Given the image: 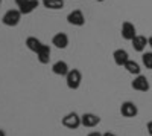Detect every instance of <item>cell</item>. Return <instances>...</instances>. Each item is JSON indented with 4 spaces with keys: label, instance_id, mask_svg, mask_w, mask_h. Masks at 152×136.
I'll return each instance as SVG.
<instances>
[{
    "label": "cell",
    "instance_id": "obj_9",
    "mask_svg": "<svg viewBox=\"0 0 152 136\" xmlns=\"http://www.w3.org/2000/svg\"><path fill=\"white\" fill-rule=\"evenodd\" d=\"M113 60L114 63H116V66L122 67L126 64V61L129 60V54L125 51V49H116V51L113 52Z\"/></svg>",
    "mask_w": 152,
    "mask_h": 136
},
{
    "label": "cell",
    "instance_id": "obj_20",
    "mask_svg": "<svg viewBox=\"0 0 152 136\" xmlns=\"http://www.w3.org/2000/svg\"><path fill=\"white\" fill-rule=\"evenodd\" d=\"M26 2H28V0H15V3H17V6H18V8H20L21 5H24Z\"/></svg>",
    "mask_w": 152,
    "mask_h": 136
},
{
    "label": "cell",
    "instance_id": "obj_6",
    "mask_svg": "<svg viewBox=\"0 0 152 136\" xmlns=\"http://www.w3.org/2000/svg\"><path fill=\"white\" fill-rule=\"evenodd\" d=\"M120 34H122V37H123L125 40L132 41V40H134V37L137 35V29H135V26H134L131 21H123V23H122Z\"/></svg>",
    "mask_w": 152,
    "mask_h": 136
},
{
    "label": "cell",
    "instance_id": "obj_21",
    "mask_svg": "<svg viewBox=\"0 0 152 136\" xmlns=\"http://www.w3.org/2000/svg\"><path fill=\"white\" fill-rule=\"evenodd\" d=\"M87 136H102V133H99V132H91V133H88Z\"/></svg>",
    "mask_w": 152,
    "mask_h": 136
},
{
    "label": "cell",
    "instance_id": "obj_24",
    "mask_svg": "<svg viewBox=\"0 0 152 136\" xmlns=\"http://www.w3.org/2000/svg\"><path fill=\"white\" fill-rule=\"evenodd\" d=\"M0 136H6V132L3 129H0Z\"/></svg>",
    "mask_w": 152,
    "mask_h": 136
},
{
    "label": "cell",
    "instance_id": "obj_8",
    "mask_svg": "<svg viewBox=\"0 0 152 136\" xmlns=\"http://www.w3.org/2000/svg\"><path fill=\"white\" fill-rule=\"evenodd\" d=\"M81 122H82L84 127L93 129V127L99 126L100 116H97V115H94V113H84V115H81Z\"/></svg>",
    "mask_w": 152,
    "mask_h": 136
},
{
    "label": "cell",
    "instance_id": "obj_13",
    "mask_svg": "<svg viewBox=\"0 0 152 136\" xmlns=\"http://www.w3.org/2000/svg\"><path fill=\"white\" fill-rule=\"evenodd\" d=\"M131 43H132L134 51H137V52H143L145 49H146V46H149L148 44V38H146L145 35H135L134 40Z\"/></svg>",
    "mask_w": 152,
    "mask_h": 136
},
{
    "label": "cell",
    "instance_id": "obj_1",
    "mask_svg": "<svg viewBox=\"0 0 152 136\" xmlns=\"http://www.w3.org/2000/svg\"><path fill=\"white\" fill-rule=\"evenodd\" d=\"M82 83V73L78 69H70V72L66 75V84L70 90L79 89V86Z\"/></svg>",
    "mask_w": 152,
    "mask_h": 136
},
{
    "label": "cell",
    "instance_id": "obj_26",
    "mask_svg": "<svg viewBox=\"0 0 152 136\" xmlns=\"http://www.w3.org/2000/svg\"><path fill=\"white\" fill-rule=\"evenodd\" d=\"M0 3H2V0H0Z\"/></svg>",
    "mask_w": 152,
    "mask_h": 136
},
{
    "label": "cell",
    "instance_id": "obj_15",
    "mask_svg": "<svg viewBox=\"0 0 152 136\" xmlns=\"http://www.w3.org/2000/svg\"><path fill=\"white\" fill-rule=\"evenodd\" d=\"M125 69H126V72L128 73H131V75H140V72H142V67H140V64L137 63V61H134V60H128L126 61V64L123 66Z\"/></svg>",
    "mask_w": 152,
    "mask_h": 136
},
{
    "label": "cell",
    "instance_id": "obj_3",
    "mask_svg": "<svg viewBox=\"0 0 152 136\" xmlns=\"http://www.w3.org/2000/svg\"><path fill=\"white\" fill-rule=\"evenodd\" d=\"M61 124L64 126L66 129H70V130H76V129H79L82 126V122H81V116L76 113V112H70L67 115L62 116L61 119Z\"/></svg>",
    "mask_w": 152,
    "mask_h": 136
},
{
    "label": "cell",
    "instance_id": "obj_25",
    "mask_svg": "<svg viewBox=\"0 0 152 136\" xmlns=\"http://www.w3.org/2000/svg\"><path fill=\"white\" fill-rule=\"evenodd\" d=\"M97 2H105V0H97Z\"/></svg>",
    "mask_w": 152,
    "mask_h": 136
},
{
    "label": "cell",
    "instance_id": "obj_7",
    "mask_svg": "<svg viewBox=\"0 0 152 136\" xmlns=\"http://www.w3.org/2000/svg\"><path fill=\"white\" fill-rule=\"evenodd\" d=\"M67 21L70 24H73V26H84L85 24V17H84L81 9H75L67 16Z\"/></svg>",
    "mask_w": 152,
    "mask_h": 136
},
{
    "label": "cell",
    "instance_id": "obj_2",
    "mask_svg": "<svg viewBox=\"0 0 152 136\" xmlns=\"http://www.w3.org/2000/svg\"><path fill=\"white\" fill-rule=\"evenodd\" d=\"M21 16L23 14L20 12V9H9V11H6L3 14L2 23L5 24V26H9V28L17 26V24L20 23V20H21Z\"/></svg>",
    "mask_w": 152,
    "mask_h": 136
},
{
    "label": "cell",
    "instance_id": "obj_23",
    "mask_svg": "<svg viewBox=\"0 0 152 136\" xmlns=\"http://www.w3.org/2000/svg\"><path fill=\"white\" fill-rule=\"evenodd\" d=\"M148 44H149V46H151V49H152V35L148 38Z\"/></svg>",
    "mask_w": 152,
    "mask_h": 136
},
{
    "label": "cell",
    "instance_id": "obj_10",
    "mask_svg": "<svg viewBox=\"0 0 152 136\" xmlns=\"http://www.w3.org/2000/svg\"><path fill=\"white\" fill-rule=\"evenodd\" d=\"M50 54H52V51H50V46L49 44H41V47L37 51V58L38 61H40L41 64H47L50 61Z\"/></svg>",
    "mask_w": 152,
    "mask_h": 136
},
{
    "label": "cell",
    "instance_id": "obj_16",
    "mask_svg": "<svg viewBox=\"0 0 152 136\" xmlns=\"http://www.w3.org/2000/svg\"><path fill=\"white\" fill-rule=\"evenodd\" d=\"M24 44H26V47L29 49V51H32V52H35L37 54V51H38V49H40L41 47V41L40 40H38L37 38V37H28V38H26V41H24Z\"/></svg>",
    "mask_w": 152,
    "mask_h": 136
},
{
    "label": "cell",
    "instance_id": "obj_22",
    "mask_svg": "<svg viewBox=\"0 0 152 136\" xmlns=\"http://www.w3.org/2000/svg\"><path fill=\"white\" fill-rule=\"evenodd\" d=\"M102 136H117V135L113 132H105V133H102Z\"/></svg>",
    "mask_w": 152,
    "mask_h": 136
},
{
    "label": "cell",
    "instance_id": "obj_5",
    "mask_svg": "<svg viewBox=\"0 0 152 136\" xmlns=\"http://www.w3.org/2000/svg\"><path fill=\"white\" fill-rule=\"evenodd\" d=\"M131 87H132L134 90H137V92H148V90L151 89V84H149L148 78L140 73V75H137V77L132 80Z\"/></svg>",
    "mask_w": 152,
    "mask_h": 136
},
{
    "label": "cell",
    "instance_id": "obj_12",
    "mask_svg": "<svg viewBox=\"0 0 152 136\" xmlns=\"http://www.w3.org/2000/svg\"><path fill=\"white\" fill-rule=\"evenodd\" d=\"M52 72L55 73V75H58V77H66L67 73L70 72V67H69V64L66 63V61L59 60V61H56V63L52 64Z\"/></svg>",
    "mask_w": 152,
    "mask_h": 136
},
{
    "label": "cell",
    "instance_id": "obj_19",
    "mask_svg": "<svg viewBox=\"0 0 152 136\" xmlns=\"http://www.w3.org/2000/svg\"><path fill=\"white\" fill-rule=\"evenodd\" d=\"M146 130H148L149 136H152V121H149L148 124H146Z\"/></svg>",
    "mask_w": 152,
    "mask_h": 136
},
{
    "label": "cell",
    "instance_id": "obj_18",
    "mask_svg": "<svg viewBox=\"0 0 152 136\" xmlns=\"http://www.w3.org/2000/svg\"><path fill=\"white\" fill-rule=\"evenodd\" d=\"M142 61H143V66L146 69H152V52H143Z\"/></svg>",
    "mask_w": 152,
    "mask_h": 136
},
{
    "label": "cell",
    "instance_id": "obj_4",
    "mask_svg": "<svg viewBox=\"0 0 152 136\" xmlns=\"http://www.w3.org/2000/svg\"><path fill=\"white\" fill-rule=\"evenodd\" d=\"M120 113H122V116H125V118H135V116L138 115V107H137V104L132 103V101H125V103H122V106H120Z\"/></svg>",
    "mask_w": 152,
    "mask_h": 136
},
{
    "label": "cell",
    "instance_id": "obj_17",
    "mask_svg": "<svg viewBox=\"0 0 152 136\" xmlns=\"http://www.w3.org/2000/svg\"><path fill=\"white\" fill-rule=\"evenodd\" d=\"M43 6L52 11H58L64 8V0H43Z\"/></svg>",
    "mask_w": 152,
    "mask_h": 136
},
{
    "label": "cell",
    "instance_id": "obj_11",
    "mask_svg": "<svg viewBox=\"0 0 152 136\" xmlns=\"http://www.w3.org/2000/svg\"><path fill=\"white\" fill-rule=\"evenodd\" d=\"M52 44L58 49H66L69 46V35L64 34V32H58L53 35L52 38Z\"/></svg>",
    "mask_w": 152,
    "mask_h": 136
},
{
    "label": "cell",
    "instance_id": "obj_14",
    "mask_svg": "<svg viewBox=\"0 0 152 136\" xmlns=\"http://www.w3.org/2000/svg\"><path fill=\"white\" fill-rule=\"evenodd\" d=\"M38 5H40V2H38V0H28L24 5L20 6V12H21L23 16H28V14L34 12V11L38 8Z\"/></svg>",
    "mask_w": 152,
    "mask_h": 136
}]
</instances>
